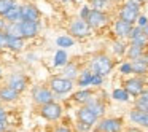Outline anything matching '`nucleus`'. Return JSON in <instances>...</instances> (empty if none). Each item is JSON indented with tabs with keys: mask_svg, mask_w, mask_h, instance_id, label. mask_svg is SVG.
<instances>
[{
	"mask_svg": "<svg viewBox=\"0 0 148 132\" xmlns=\"http://www.w3.org/2000/svg\"><path fill=\"white\" fill-rule=\"evenodd\" d=\"M112 70H113V62L108 56L99 54L91 61V72H92V73L105 77V75H108Z\"/></svg>",
	"mask_w": 148,
	"mask_h": 132,
	"instance_id": "1",
	"label": "nucleus"
},
{
	"mask_svg": "<svg viewBox=\"0 0 148 132\" xmlns=\"http://www.w3.org/2000/svg\"><path fill=\"white\" fill-rule=\"evenodd\" d=\"M49 89H51L53 92L62 96V94H67L73 89V81L67 80V78H64V77H53L51 80H49Z\"/></svg>",
	"mask_w": 148,
	"mask_h": 132,
	"instance_id": "2",
	"label": "nucleus"
},
{
	"mask_svg": "<svg viewBox=\"0 0 148 132\" xmlns=\"http://www.w3.org/2000/svg\"><path fill=\"white\" fill-rule=\"evenodd\" d=\"M40 115L46 119V121H58L62 115V107L56 102H49L46 105H42Z\"/></svg>",
	"mask_w": 148,
	"mask_h": 132,
	"instance_id": "3",
	"label": "nucleus"
},
{
	"mask_svg": "<svg viewBox=\"0 0 148 132\" xmlns=\"http://www.w3.org/2000/svg\"><path fill=\"white\" fill-rule=\"evenodd\" d=\"M69 32H70V35L75 37V38H84V37H88L91 34V27L88 26L86 21L77 19V21H73V23L70 24Z\"/></svg>",
	"mask_w": 148,
	"mask_h": 132,
	"instance_id": "4",
	"label": "nucleus"
},
{
	"mask_svg": "<svg viewBox=\"0 0 148 132\" xmlns=\"http://www.w3.org/2000/svg\"><path fill=\"white\" fill-rule=\"evenodd\" d=\"M86 23L91 29H100V27H103L108 23V16H107L103 11L92 10V8H91V13H89V16H88Z\"/></svg>",
	"mask_w": 148,
	"mask_h": 132,
	"instance_id": "5",
	"label": "nucleus"
},
{
	"mask_svg": "<svg viewBox=\"0 0 148 132\" xmlns=\"http://www.w3.org/2000/svg\"><path fill=\"white\" fill-rule=\"evenodd\" d=\"M32 99L35 103L38 105H46V103L53 102L54 96H53V91L48 89V88H34L32 89Z\"/></svg>",
	"mask_w": 148,
	"mask_h": 132,
	"instance_id": "6",
	"label": "nucleus"
},
{
	"mask_svg": "<svg viewBox=\"0 0 148 132\" xmlns=\"http://www.w3.org/2000/svg\"><path fill=\"white\" fill-rule=\"evenodd\" d=\"M123 121L118 118H105L97 124L99 132H121Z\"/></svg>",
	"mask_w": 148,
	"mask_h": 132,
	"instance_id": "7",
	"label": "nucleus"
},
{
	"mask_svg": "<svg viewBox=\"0 0 148 132\" xmlns=\"http://www.w3.org/2000/svg\"><path fill=\"white\" fill-rule=\"evenodd\" d=\"M143 80L142 78H131L124 81V91L132 97H138L143 92Z\"/></svg>",
	"mask_w": 148,
	"mask_h": 132,
	"instance_id": "8",
	"label": "nucleus"
},
{
	"mask_svg": "<svg viewBox=\"0 0 148 132\" xmlns=\"http://www.w3.org/2000/svg\"><path fill=\"white\" fill-rule=\"evenodd\" d=\"M129 40H131V45L140 46V48H145L148 45V37L143 34V29L142 27H132V32L129 35Z\"/></svg>",
	"mask_w": 148,
	"mask_h": 132,
	"instance_id": "9",
	"label": "nucleus"
},
{
	"mask_svg": "<svg viewBox=\"0 0 148 132\" xmlns=\"http://www.w3.org/2000/svg\"><path fill=\"white\" fill-rule=\"evenodd\" d=\"M8 86L19 94L27 88V78L24 77L23 73H13L10 78H8Z\"/></svg>",
	"mask_w": 148,
	"mask_h": 132,
	"instance_id": "10",
	"label": "nucleus"
},
{
	"mask_svg": "<svg viewBox=\"0 0 148 132\" xmlns=\"http://www.w3.org/2000/svg\"><path fill=\"white\" fill-rule=\"evenodd\" d=\"M77 118H78V122H83V124H88V126H91V127H92L94 124H96L97 122V116L94 115L92 111H91L89 108H88V107H81L80 110H78L77 111Z\"/></svg>",
	"mask_w": 148,
	"mask_h": 132,
	"instance_id": "11",
	"label": "nucleus"
},
{
	"mask_svg": "<svg viewBox=\"0 0 148 132\" xmlns=\"http://www.w3.org/2000/svg\"><path fill=\"white\" fill-rule=\"evenodd\" d=\"M21 37L23 38H32L38 34V23H30V21H21L19 23Z\"/></svg>",
	"mask_w": 148,
	"mask_h": 132,
	"instance_id": "12",
	"label": "nucleus"
},
{
	"mask_svg": "<svg viewBox=\"0 0 148 132\" xmlns=\"http://www.w3.org/2000/svg\"><path fill=\"white\" fill-rule=\"evenodd\" d=\"M21 14H23V21H30V23H38L40 11L37 10L34 5H24L21 7Z\"/></svg>",
	"mask_w": 148,
	"mask_h": 132,
	"instance_id": "13",
	"label": "nucleus"
},
{
	"mask_svg": "<svg viewBox=\"0 0 148 132\" xmlns=\"http://www.w3.org/2000/svg\"><path fill=\"white\" fill-rule=\"evenodd\" d=\"M132 27H134L132 24L118 19L115 23V34L119 38H129V35H131V32H132Z\"/></svg>",
	"mask_w": 148,
	"mask_h": 132,
	"instance_id": "14",
	"label": "nucleus"
},
{
	"mask_svg": "<svg viewBox=\"0 0 148 132\" xmlns=\"http://www.w3.org/2000/svg\"><path fill=\"white\" fill-rule=\"evenodd\" d=\"M84 107H88V108H89L91 111L97 116V118H100V116L105 113V103H103L100 99H96V97H92V99H91Z\"/></svg>",
	"mask_w": 148,
	"mask_h": 132,
	"instance_id": "15",
	"label": "nucleus"
},
{
	"mask_svg": "<svg viewBox=\"0 0 148 132\" xmlns=\"http://www.w3.org/2000/svg\"><path fill=\"white\" fill-rule=\"evenodd\" d=\"M129 119L132 122L138 126H143V127H148V113H143V111H138V110H131L129 111Z\"/></svg>",
	"mask_w": 148,
	"mask_h": 132,
	"instance_id": "16",
	"label": "nucleus"
},
{
	"mask_svg": "<svg viewBox=\"0 0 148 132\" xmlns=\"http://www.w3.org/2000/svg\"><path fill=\"white\" fill-rule=\"evenodd\" d=\"M138 16H140L138 11L131 10V8H127V7H123L121 10H119V19L126 21V23L132 24V26H134V23H137V18Z\"/></svg>",
	"mask_w": 148,
	"mask_h": 132,
	"instance_id": "17",
	"label": "nucleus"
},
{
	"mask_svg": "<svg viewBox=\"0 0 148 132\" xmlns=\"http://www.w3.org/2000/svg\"><path fill=\"white\" fill-rule=\"evenodd\" d=\"M5 21L7 23H21L23 21V14H21V7L19 5H14L7 14H5Z\"/></svg>",
	"mask_w": 148,
	"mask_h": 132,
	"instance_id": "18",
	"label": "nucleus"
},
{
	"mask_svg": "<svg viewBox=\"0 0 148 132\" xmlns=\"http://www.w3.org/2000/svg\"><path fill=\"white\" fill-rule=\"evenodd\" d=\"M92 97H94V94H92V91H89V89H81V91H78V92L73 94V100H75V102L83 103V105H86Z\"/></svg>",
	"mask_w": 148,
	"mask_h": 132,
	"instance_id": "19",
	"label": "nucleus"
},
{
	"mask_svg": "<svg viewBox=\"0 0 148 132\" xmlns=\"http://www.w3.org/2000/svg\"><path fill=\"white\" fill-rule=\"evenodd\" d=\"M135 110L148 113V91L143 89V92L135 99Z\"/></svg>",
	"mask_w": 148,
	"mask_h": 132,
	"instance_id": "20",
	"label": "nucleus"
},
{
	"mask_svg": "<svg viewBox=\"0 0 148 132\" xmlns=\"http://www.w3.org/2000/svg\"><path fill=\"white\" fill-rule=\"evenodd\" d=\"M131 67H132V73H137V75H143L148 72V64L142 57L131 61Z\"/></svg>",
	"mask_w": 148,
	"mask_h": 132,
	"instance_id": "21",
	"label": "nucleus"
},
{
	"mask_svg": "<svg viewBox=\"0 0 148 132\" xmlns=\"http://www.w3.org/2000/svg\"><path fill=\"white\" fill-rule=\"evenodd\" d=\"M78 86L81 88H86L91 84V80H92V72H91V68H84V70H81L80 73H78Z\"/></svg>",
	"mask_w": 148,
	"mask_h": 132,
	"instance_id": "22",
	"label": "nucleus"
},
{
	"mask_svg": "<svg viewBox=\"0 0 148 132\" xmlns=\"http://www.w3.org/2000/svg\"><path fill=\"white\" fill-rule=\"evenodd\" d=\"M19 94L16 91H13L10 86H5L0 89V100H5V102H13V100L18 99Z\"/></svg>",
	"mask_w": 148,
	"mask_h": 132,
	"instance_id": "23",
	"label": "nucleus"
},
{
	"mask_svg": "<svg viewBox=\"0 0 148 132\" xmlns=\"http://www.w3.org/2000/svg\"><path fill=\"white\" fill-rule=\"evenodd\" d=\"M64 78H67V80H70V81H73L75 78H78V67H77V64H69L67 62V65H64V75H62Z\"/></svg>",
	"mask_w": 148,
	"mask_h": 132,
	"instance_id": "24",
	"label": "nucleus"
},
{
	"mask_svg": "<svg viewBox=\"0 0 148 132\" xmlns=\"http://www.w3.org/2000/svg\"><path fill=\"white\" fill-rule=\"evenodd\" d=\"M23 46H24V38H21V37H10V35H8L7 48L13 49V51H19V49H23Z\"/></svg>",
	"mask_w": 148,
	"mask_h": 132,
	"instance_id": "25",
	"label": "nucleus"
},
{
	"mask_svg": "<svg viewBox=\"0 0 148 132\" xmlns=\"http://www.w3.org/2000/svg\"><path fill=\"white\" fill-rule=\"evenodd\" d=\"M126 54H127V57L132 59V61H135V59H140L142 56H143V48H140V46H135V45H131L127 49H126Z\"/></svg>",
	"mask_w": 148,
	"mask_h": 132,
	"instance_id": "26",
	"label": "nucleus"
},
{
	"mask_svg": "<svg viewBox=\"0 0 148 132\" xmlns=\"http://www.w3.org/2000/svg\"><path fill=\"white\" fill-rule=\"evenodd\" d=\"M5 34H7V35H10V37H21L19 23H7ZM21 38H23V37H21Z\"/></svg>",
	"mask_w": 148,
	"mask_h": 132,
	"instance_id": "27",
	"label": "nucleus"
},
{
	"mask_svg": "<svg viewBox=\"0 0 148 132\" xmlns=\"http://www.w3.org/2000/svg\"><path fill=\"white\" fill-rule=\"evenodd\" d=\"M112 97L115 100H118V102H127L131 96H129V94L124 91V88H118V89H115L112 92Z\"/></svg>",
	"mask_w": 148,
	"mask_h": 132,
	"instance_id": "28",
	"label": "nucleus"
},
{
	"mask_svg": "<svg viewBox=\"0 0 148 132\" xmlns=\"http://www.w3.org/2000/svg\"><path fill=\"white\" fill-rule=\"evenodd\" d=\"M54 65L56 67H62V65H67V53L64 49H59L54 54Z\"/></svg>",
	"mask_w": 148,
	"mask_h": 132,
	"instance_id": "29",
	"label": "nucleus"
},
{
	"mask_svg": "<svg viewBox=\"0 0 148 132\" xmlns=\"http://www.w3.org/2000/svg\"><path fill=\"white\" fill-rule=\"evenodd\" d=\"M14 5H16L14 0H0V16L3 18L5 14H7L8 11L14 7Z\"/></svg>",
	"mask_w": 148,
	"mask_h": 132,
	"instance_id": "30",
	"label": "nucleus"
},
{
	"mask_svg": "<svg viewBox=\"0 0 148 132\" xmlns=\"http://www.w3.org/2000/svg\"><path fill=\"white\" fill-rule=\"evenodd\" d=\"M56 43H58V46H61V48H70V46H73V38L69 35H62V37H58V40H56Z\"/></svg>",
	"mask_w": 148,
	"mask_h": 132,
	"instance_id": "31",
	"label": "nucleus"
},
{
	"mask_svg": "<svg viewBox=\"0 0 148 132\" xmlns=\"http://www.w3.org/2000/svg\"><path fill=\"white\" fill-rule=\"evenodd\" d=\"M113 53H115V54H118V56H123L126 53V46H124V43L123 42H115L113 43Z\"/></svg>",
	"mask_w": 148,
	"mask_h": 132,
	"instance_id": "32",
	"label": "nucleus"
},
{
	"mask_svg": "<svg viewBox=\"0 0 148 132\" xmlns=\"http://www.w3.org/2000/svg\"><path fill=\"white\" fill-rule=\"evenodd\" d=\"M140 5L142 3H138L137 0H126L124 2V7L131 8V10H135V11H140Z\"/></svg>",
	"mask_w": 148,
	"mask_h": 132,
	"instance_id": "33",
	"label": "nucleus"
},
{
	"mask_svg": "<svg viewBox=\"0 0 148 132\" xmlns=\"http://www.w3.org/2000/svg\"><path fill=\"white\" fill-rule=\"evenodd\" d=\"M91 3H92V10H99V11H102L103 8L108 5L105 0H94V2H91Z\"/></svg>",
	"mask_w": 148,
	"mask_h": 132,
	"instance_id": "34",
	"label": "nucleus"
},
{
	"mask_svg": "<svg viewBox=\"0 0 148 132\" xmlns=\"http://www.w3.org/2000/svg\"><path fill=\"white\" fill-rule=\"evenodd\" d=\"M119 72H121L123 75H129V73H132V67H131V62H126V64H123L121 67H119Z\"/></svg>",
	"mask_w": 148,
	"mask_h": 132,
	"instance_id": "35",
	"label": "nucleus"
},
{
	"mask_svg": "<svg viewBox=\"0 0 148 132\" xmlns=\"http://www.w3.org/2000/svg\"><path fill=\"white\" fill-rule=\"evenodd\" d=\"M102 81H103V77L92 73V80H91V84H92V86H100V84H102Z\"/></svg>",
	"mask_w": 148,
	"mask_h": 132,
	"instance_id": "36",
	"label": "nucleus"
},
{
	"mask_svg": "<svg viewBox=\"0 0 148 132\" xmlns=\"http://www.w3.org/2000/svg\"><path fill=\"white\" fill-rule=\"evenodd\" d=\"M89 13H91V8L89 7H83V8H81V11H80V19L86 21L88 16H89Z\"/></svg>",
	"mask_w": 148,
	"mask_h": 132,
	"instance_id": "37",
	"label": "nucleus"
},
{
	"mask_svg": "<svg viewBox=\"0 0 148 132\" xmlns=\"http://www.w3.org/2000/svg\"><path fill=\"white\" fill-rule=\"evenodd\" d=\"M8 43V35L5 32H0V48H7Z\"/></svg>",
	"mask_w": 148,
	"mask_h": 132,
	"instance_id": "38",
	"label": "nucleus"
},
{
	"mask_svg": "<svg viewBox=\"0 0 148 132\" xmlns=\"http://www.w3.org/2000/svg\"><path fill=\"white\" fill-rule=\"evenodd\" d=\"M147 23H148V18H147V16H138V18H137V26L142 27V29L147 26Z\"/></svg>",
	"mask_w": 148,
	"mask_h": 132,
	"instance_id": "39",
	"label": "nucleus"
},
{
	"mask_svg": "<svg viewBox=\"0 0 148 132\" xmlns=\"http://www.w3.org/2000/svg\"><path fill=\"white\" fill-rule=\"evenodd\" d=\"M77 129H78L80 132H88V131L91 129V126H88V124H83V122H78V124H77Z\"/></svg>",
	"mask_w": 148,
	"mask_h": 132,
	"instance_id": "40",
	"label": "nucleus"
},
{
	"mask_svg": "<svg viewBox=\"0 0 148 132\" xmlns=\"http://www.w3.org/2000/svg\"><path fill=\"white\" fill-rule=\"evenodd\" d=\"M0 122H7V111L0 107Z\"/></svg>",
	"mask_w": 148,
	"mask_h": 132,
	"instance_id": "41",
	"label": "nucleus"
},
{
	"mask_svg": "<svg viewBox=\"0 0 148 132\" xmlns=\"http://www.w3.org/2000/svg\"><path fill=\"white\" fill-rule=\"evenodd\" d=\"M54 132H72V131L67 127V126H58V127L54 129Z\"/></svg>",
	"mask_w": 148,
	"mask_h": 132,
	"instance_id": "42",
	"label": "nucleus"
},
{
	"mask_svg": "<svg viewBox=\"0 0 148 132\" xmlns=\"http://www.w3.org/2000/svg\"><path fill=\"white\" fill-rule=\"evenodd\" d=\"M5 27H7V21L0 18V32H5Z\"/></svg>",
	"mask_w": 148,
	"mask_h": 132,
	"instance_id": "43",
	"label": "nucleus"
},
{
	"mask_svg": "<svg viewBox=\"0 0 148 132\" xmlns=\"http://www.w3.org/2000/svg\"><path fill=\"white\" fill-rule=\"evenodd\" d=\"M126 132H143V131H140V129H138V127H129V129H127V131H126Z\"/></svg>",
	"mask_w": 148,
	"mask_h": 132,
	"instance_id": "44",
	"label": "nucleus"
},
{
	"mask_svg": "<svg viewBox=\"0 0 148 132\" xmlns=\"http://www.w3.org/2000/svg\"><path fill=\"white\" fill-rule=\"evenodd\" d=\"M5 127H7V122H0V132H3Z\"/></svg>",
	"mask_w": 148,
	"mask_h": 132,
	"instance_id": "45",
	"label": "nucleus"
},
{
	"mask_svg": "<svg viewBox=\"0 0 148 132\" xmlns=\"http://www.w3.org/2000/svg\"><path fill=\"white\" fill-rule=\"evenodd\" d=\"M142 59H143V61L148 64V53H143V56H142Z\"/></svg>",
	"mask_w": 148,
	"mask_h": 132,
	"instance_id": "46",
	"label": "nucleus"
},
{
	"mask_svg": "<svg viewBox=\"0 0 148 132\" xmlns=\"http://www.w3.org/2000/svg\"><path fill=\"white\" fill-rule=\"evenodd\" d=\"M143 34H145V35H147V37H148V23H147V26H145V27H143Z\"/></svg>",
	"mask_w": 148,
	"mask_h": 132,
	"instance_id": "47",
	"label": "nucleus"
},
{
	"mask_svg": "<svg viewBox=\"0 0 148 132\" xmlns=\"http://www.w3.org/2000/svg\"><path fill=\"white\" fill-rule=\"evenodd\" d=\"M138 3H143V2H147V0H137Z\"/></svg>",
	"mask_w": 148,
	"mask_h": 132,
	"instance_id": "48",
	"label": "nucleus"
},
{
	"mask_svg": "<svg viewBox=\"0 0 148 132\" xmlns=\"http://www.w3.org/2000/svg\"><path fill=\"white\" fill-rule=\"evenodd\" d=\"M0 77H2V67H0Z\"/></svg>",
	"mask_w": 148,
	"mask_h": 132,
	"instance_id": "49",
	"label": "nucleus"
},
{
	"mask_svg": "<svg viewBox=\"0 0 148 132\" xmlns=\"http://www.w3.org/2000/svg\"><path fill=\"white\" fill-rule=\"evenodd\" d=\"M105 2H107V3H108V2H112V0H105Z\"/></svg>",
	"mask_w": 148,
	"mask_h": 132,
	"instance_id": "50",
	"label": "nucleus"
},
{
	"mask_svg": "<svg viewBox=\"0 0 148 132\" xmlns=\"http://www.w3.org/2000/svg\"><path fill=\"white\" fill-rule=\"evenodd\" d=\"M62 2H69V0H62Z\"/></svg>",
	"mask_w": 148,
	"mask_h": 132,
	"instance_id": "51",
	"label": "nucleus"
},
{
	"mask_svg": "<svg viewBox=\"0 0 148 132\" xmlns=\"http://www.w3.org/2000/svg\"><path fill=\"white\" fill-rule=\"evenodd\" d=\"M94 132H99V131H97V129H96V131H94Z\"/></svg>",
	"mask_w": 148,
	"mask_h": 132,
	"instance_id": "52",
	"label": "nucleus"
},
{
	"mask_svg": "<svg viewBox=\"0 0 148 132\" xmlns=\"http://www.w3.org/2000/svg\"><path fill=\"white\" fill-rule=\"evenodd\" d=\"M91 2H94V0H91Z\"/></svg>",
	"mask_w": 148,
	"mask_h": 132,
	"instance_id": "53",
	"label": "nucleus"
},
{
	"mask_svg": "<svg viewBox=\"0 0 148 132\" xmlns=\"http://www.w3.org/2000/svg\"><path fill=\"white\" fill-rule=\"evenodd\" d=\"M0 102H2V100H0Z\"/></svg>",
	"mask_w": 148,
	"mask_h": 132,
	"instance_id": "54",
	"label": "nucleus"
}]
</instances>
